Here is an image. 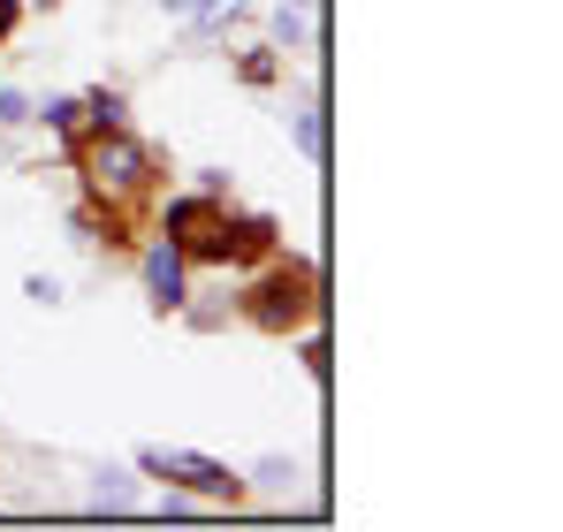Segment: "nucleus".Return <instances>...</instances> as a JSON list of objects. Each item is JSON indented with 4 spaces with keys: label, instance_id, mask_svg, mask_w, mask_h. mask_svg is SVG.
<instances>
[{
    "label": "nucleus",
    "instance_id": "nucleus-7",
    "mask_svg": "<svg viewBox=\"0 0 563 532\" xmlns=\"http://www.w3.org/2000/svg\"><path fill=\"white\" fill-rule=\"evenodd\" d=\"M46 122H54V130H77V122H85V107H77V99H54V107H46Z\"/></svg>",
    "mask_w": 563,
    "mask_h": 532
},
{
    "label": "nucleus",
    "instance_id": "nucleus-5",
    "mask_svg": "<svg viewBox=\"0 0 563 532\" xmlns=\"http://www.w3.org/2000/svg\"><path fill=\"white\" fill-rule=\"evenodd\" d=\"M145 281H153V304H184V252L161 244V252L145 259Z\"/></svg>",
    "mask_w": 563,
    "mask_h": 532
},
{
    "label": "nucleus",
    "instance_id": "nucleus-2",
    "mask_svg": "<svg viewBox=\"0 0 563 532\" xmlns=\"http://www.w3.org/2000/svg\"><path fill=\"white\" fill-rule=\"evenodd\" d=\"M92 182L107 190V198H130V190H145V176H153V160H145V145H130L122 130H99V145H92Z\"/></svg>",
    "mask_w": 563,
    "mask_h": 532
},
{
    "label": "nucleus",
    "instance_id": "nucleus-4",
    "mask_svg": "<svg viewBox=\"0 0 563 532\" xmlns=\"http://www.w3.org/2000/svg\"><path fill=\"white\" fill-rule=\"evenodd\" d=\"M244 312H252L260 328H297V320L312 312V266H289V274H275V281H260Z\"/></svg>",
    "mask_w": 563,
    "mask_h": 532
},
{
    "label": "nucleus",
    "instance_id": "nucleus-6",
    "mask_svg": "<svg viewBox=\"0 0 563 532\" xmlns=\"http://www.w3.org/2000/svg\"><path fill=\"white\" fill-rule=\"evenodd\" d=\"M85 114H92L99 130H122V91H92V99H85Z\"/></svg>",
    "mask_w": 563,
    "mask_h": 532
},
{
    "label": "nucleus",
    "instance_id": "nucleus-8",
    "mask_svg": "<svg viewBox=\"0 0 563 532\" xmlns=\"http://www.w3.org/2000/svg\"><path fill=\"white\" fill-rule=\"evenodd\" d=\"M8 31H15V0H0V38H8Z\"/></svg>",
    "mask_w": 563,
    "mask_h": 532
},
{
    "label": "nucleus",
    "instance_id": "nucleus-1",
    "mask_svg": "<svg viewBox=\"0 0 563 532\" xmlns=\"http://www.w3.org/2000/svg\"><path fill=\"white\" fill-rule=\"evenodd\" d=\"M168 236H176V252H190V259H229V221H221L213 198H176L168 206Z\"/></svg>",
    "mask_w": 563,
    "mask_h": 532
},
{
    "label": "nucleus",
    "instance_id": "nucleus-9",
    "mask_svg": "<svg viewBox=\"0 0 563 532\" xmlns=\"http://www.w3.org/2000/svg\"><path fill=\"white\" fill-rule=\"evenodd\" d=\"M168 8H206V0H168Z\"/></svg>",
    "mask_w": 563,
    "mask_h": 532
},
{
    "label": "nucleus",
    "instance_id": "nucleus-3",
    "mask_svg": "<svg viewBox=\"0 0 563 532\" xmlns=\"http://www.w3.org/2000/svg\"><path fill=\"white\" fill-rule=\"evenodd\" d=\"M145 472H161V479H176L190 495H206V502H236V479L213 464V456H190V448H145Z\"/></svg>",
    "mask_w": 563,
    "mask_h": 532
}]
</instances>
